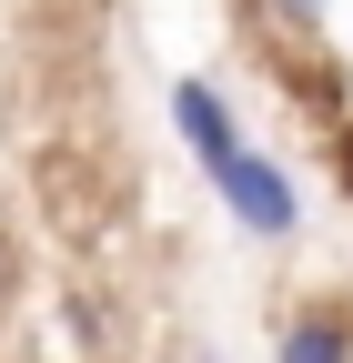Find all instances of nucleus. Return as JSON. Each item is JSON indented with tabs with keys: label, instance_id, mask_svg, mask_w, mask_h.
Returning a JSON list of instances; mask_svg holds the SVG:
<instances>
[{
	"label": "nucleus",
	"instance_id": "nucleus-1",
	"mask_svg": "<svg viewBox=\"0 0 353 363\" xmlns=\"http://www.w3.org/2000/svg\"><path fill=\"white\" fill-rule=\"evenodd\" d=\"M212 192H223V202H232V222H242V233H262V242H283L293 222H303L293 182H283L273 162H262V152H232L223 172H212Z\"/></svg>",
	"mask_w": 353,
	"mask_h": 363
},
{
	"label": "nucleus",
	"instance_id": "nucleus-2",
	"mask_svg": "<svg viewBox=\"0 0 353 363\" xmlns=\"http://www.w3.org/2000/svg\"><path fill=\"white\" fill-rule=\"evenodd\" d=\"M172 121H182V142H192L202 172H223L232 152H252V142H242V121L223 111V91H212V81H172Z\"/></svg>",
	"mask_w": 353,
	"mask_h": 363
},
{
	"label": "nucleus",
	"instance_id": "nucleus-3",
	"mask_svg": "<svg viewBox=\"0 0 353 363\" xmlns=\"http://www.w3.org/2000/svg\"><path fill=\"white\" fill-rule=\"evenodd\" d=\"M283 363H353V323L343 313H303L283 333Z\"/></svg>",
	"mask_w": 353,
	"mask_h": 363
},
{
	"label": "nucleus",
	"instance_id": "nucleus-4",
	"mask_svg": "<svg viewBox=\"0 0 353 363\" xmlns=\"http://www.w3.org/2000/svg\"><path fill=\"white\" fill-rule=\"evenodd\" d=\"M273 11H283V21H313V11H323V0H273Z\"/></svg>",
	"mask_w": 353,
	"mask_h": 363
},
{
	"label": "nucleus",
	"instance_id": "nucleus-5",
	"mask_svg": "<svg viewBox=\"0 0 353 363\" xmlns=\"http://www.w3.org/2000/svg\"><path fill=\"white\" fill-rule=\"evenodd\" d=\"M343 172H353V131H343Z\"/></svg>",
	"mask_w": 353,
	"mask_h": 363
}]
</instances>
